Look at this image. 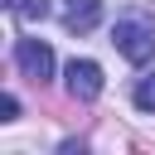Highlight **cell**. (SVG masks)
Segmentation results:
<instances>
[{
    "label": "cell",
    "mask_w": 155,
    "mask_h": 155,
    "mask_svg": "<svg viewBox=\"0 0 155 155\" xmlns=\"http://www.w3.org/2000/svg\"><path fill=\"white\" fill-rule=\"evenodd\" d=\"M15 63H19L24 78H34V82H48V78H53V48L39 44V39H19V44H15Z\"/></svg>",
    "instance_id": "7a4b0ae2"
},
{
    "label": "cell",
    "mask_w": 155,
    "mask_h": 155,
    "mask_svg": "<svg viewBox=\"0 0 155 155\" xmlns=\"http://www.w3.org/2000/svg\"><path fill=\"white\" fill-rule=\"evenodd\" d=\"M111 44H116L131 63H150V58H155V24H150L145 15H126V19H116Z\"/></svg>",
    "instance_id": "6da1fadb"
},
{
    "label": "cell",
    "mask_w": 155,
    "mask_h": 155,
    "mask_svg": "<svg viewBox=\"0 0 155 155\" xmlns=\"http://www.w3.org/2000/svg\"><path fill=\"white\" fill-rule=\"evenodd\" d=\"M68 92H73L78 102H92V97L102 92V68H97L92 58H73V63H68Z\"/></svg>",
    "instance_id": "3957f363"
},
{
    "label": "cell",
    "mask_w": 155,
    "mask_h": 155,
    "mask_svg": "<svg viewBox=\"0 0 155 155\" xmlns=\"http://www.w3.org/2000/svg\"><path fill=\"white\" fill-rule=\"evenodd\" d=\"M10 10H15L24 24H39V19L48 15V0H10Z\"/></svg>",
    "instance_id": "5b68a950"
},
{
    "label": "cell",
    "mask_w": 155,
    "mask_h": 155,
    "mask_svg": "<svg viewBox=\"0 0 155 155\" xmlns=\"http://www.w3.org/2000/svg\"><path fill=\"white\" fill-rule=\"evenodd\" d=\"M0 111H5V121H15V116H19V102H15V97H5V102H0Z\"/></svg>",
    "instance_id": "52a82bcc"
},
{
    "label": "cell",
    "mask_w": 155,
    "mask_h": 155,
    "mask_svg": "<svg viewBox=\"0 0 155 155\" xmlns=\"http://www.w3.org/2000/svg\"><path fill=\"white\" fill-rule=\"evenodd\" d=\"M97 19H102V0H63V24L73 34L97 29Z\"/></svg>",
    "instance_id": "277c9868"
},
{
    "label": "cell",
    "mask_w": 155,
    "mask_h": 155,
    "mask_svg": "<svg viewBox=\"0 0 155 155\" xmlns=\"http://www.w3.org/2000/svg\"><path fill=\"white\" fill-rule=\"evenodd\" d=\"M136 107H140V111H155V73H145V78L136 82Z\"/></svg>",
    "instance_id": "8992f818"
}]
</instances>
